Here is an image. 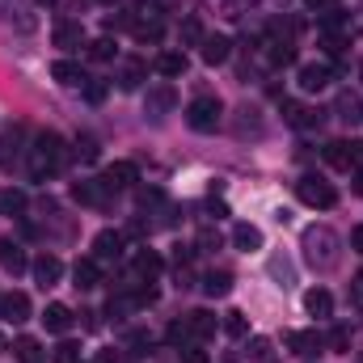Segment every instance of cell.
<instances>
[{"instance_id":"obj_1","label":"cell","mask_w":363,"mask_h":363,"mask_svg":"<svg viewBox=\"0 0 363 363\" xmlns=\"http://www.w3.org/2000/svg\"><path fill=\"white\" fill-rule=\"evenodd\" d=\"M300 250H304V262H308L313 271H334V267H338V250H342V241H338L334 228L313 224V228H304Z\"/></svg>"},{"instance_id":"obj_2","label":"cell","mask_w":363,"mask_h":363,"mask_svg":"<svg viewBox=\"0 0 363 363\" xmlns=\"http://www.w3.org/2000/svg\"><path fill=\"white\" fill-rule=\"evenodd\" d=\"M60 165H64V140L55 131H43L34 140V148H30V174L43 182L51 174H60Z\"/></svg>"},{"instance_id":"obj_3","label":"cell","mask_w":363,"mask_h":363,"mask_svg":"<svg viewBox=\"0 0 363 363\" xmlns=\"http://www.w3.org/2000/svg\"><path fill=\"white\" fill-rule=\"evenodd\" d=\"M296 194H300L304 207H321V211H330V207L338 203V190L325 178H317V174H304V178L296 182Z\"/></svg>"},{"instance_id":"obj_4","label":"cell","mask_w":363,"mask_h":363,"mask_svg":"<svg viewBox=\"0 0 363 363\" xmlns=\"http://www.w3.org/2000/svg\"><path fill=\"white\" fill-rule=\"evenodd\" d=\"M220 114H224L220 97H194V101L186 106V123H190L194 131H216V127H220Z\"/></svg>"},{"instance_id":"obj_5","label":"cell","mask_w":363,"mask_h":363,"mask_svg":"<svg viewBox=\"0 0 363 363\" xmlns=\"http://www.w3.org/2000/svg\"><path fill=\"white\" fill-rule=\"evenodd\" d=\"M325 161H330L334 169L351 174L363 161V144H355V140H334V144H325Z\"/></svg>"},{"instance_id":"obj_6","label":"cell","mask_w":363,"mask_h":363,"mask_svg":"<svg viewBox=\"0 0 363 363\" xmlns=\"http://www.w3.org/2000/svg\"><path fill=\"white\" fill-rule=\"evenodd\" d=\"M123 250H127V237L114 233V228H106V233L93 237V258H97V262H118Z\"/></svg>"},{"instance_id":"obj_7","label":"cell","mask_w":363,"mask_h":363,"mask_svg":"<svg viewBox=\"0 0 363 363\" xmlns=\"http://www.w3.org/2000/svg\"><path fill=\"white\" fill-rule=\"evenodd\" d=\"M72 199L77 203H85V207H106L110 203V186L97 178V182H77L72 186Z\"/></svg>"},{"instance_id":"obj_8","label":"cell","mask_w":363,"mask_h":363,"mask_svg":"<svg viewBox=\"0 0 363 363\" xmlns=\"http://www.w3.org/2000/svg\"><path fill=\"white\" fill-rule=\"evenodd\" d=\"M101 182H106L110 190H131V186L140 182V169H135L131 161H114V165H106V178Z\"/></svg>"},{"instance_id":"obj_9","label":"cell","mask_w":363,"mask_h":363,"mask_svg":"<svg viewBox=\"0 0 363 363\" xmlns=\"http://www.w3.org/2000/svg\"><path fill=\"white\" fill-rule=\"evenodd\" d=\"M330 81H334V68L330 64H304L300 68V89L304 93H321Z\"/></svg>"},{"instance_id":"obj_10","label":"cell","mask_w":363,"mask_h":363,"mask_svg":"<svg viewBox=\"0 0 363 363\" xmlns=\"http://www.w3.org/2000/svg\"><path fill=\"white\" fill-rule=\"evenodd\" d=\"M0 317L13 321V325H21V321L30 317V296H26V291H9V296H0Z\"/></svg>"},{"instance_id":"obj_11","label":"cell","mask_w":363,"mask_h":363,"mask_svg":"<svg viewBox=\"0 0 363 363\" xmlns=\"http://www.w3.org/2000/svg\"><path fill=\"white\" fill-rule=\"evenodd\" d=\"M283 118H287V127H296V131H308V127L321 123V114L308 110V106H300V101H283Z\"/></svg>"},{"instance_id":"obj_12","label":"cell","mask_w":363,"mask_h":363,"mask_svg":"<svg viewBox=\"0 0 363 363\" xmlns=\"http://www.w3.org/2000/svg\"><path fill=\"white\" fill-rule=\"evenodd\" d=\"M131 267H135V274H140L144 283H152L157 274L165 271V262H161V254H157V250H148V245H144V250H135V258H131Z\"/></svg>"},{"instance_id":"obj_13","label":"cell","mask_w":363,"mask_h":363,"mask_svg":"<svg viewBox=\"0 0 363 363\" xmlns=\"http://www.w3.org/2000/svg\"><path fill=\"white\" fill-rule=\"evenodd\" d=\"M30 271H34V279H38L43 287H51V283H60V274H64V262H60L55 254H38V258L30 262Z\"/></svg>"},{"instance_id":"obj_14","label":"cell","mask_w":363,"mask_h":363,"mask_svg":"<svg viewBox=\"0 0 363 363\" xmlns=\"http://www.w3.org/2000/svg\"><path fill=\"white\" fill-rule=\"evenodd\" d=\"M55 47H64V51L85 47V26L81 21H55Z\"/></svg>"},{"instance_id":"obj_15","label":"cell","mask_w":363,"mask_h":363,"mask_svg":"<svg viewBox=\"0 0 363 363\" xmlns=\"http://www.w3.org/2000/svg\"><path fill=\"white\" fill-rule=\"evenodd\" d=\"M199 47H203V51H199V55H203V64H211V68H216V64H224V60H228V47H233V43H228L224 34H203V43H199Z\"/></svg>"},{"instance_id":"obj_16","label":"cell","mask_w":363,"mask_h":363,"mask_svg":"<svg viewBox=\"0 0 363 363\" xmlns=\"http://www.w3.org/2000/svg\"><path fill=\"white\" fill-rule=\"evenodd\" d=\"M304 313H308V317H330V313H334V296H330L325 287H308V291H304Z\"/></svg>"},{"instance_id":"obj_17","label":"cell","mask_w":363,"mask_h":363,"mask_svg":"<svg viewBox=\"0 0 363 363\" xmlns=\"http://www.w3.org/2000/svg\"><path fill=\"white\" fill-rule=\"evenodd\" d=\"M287 351H296V355H317V351H321V334H317V330H291V334H287Z\"/></svg>"},{"instance_id":"obj_18","label":"cell","mask_w":363,"mask_h":363,"mask_svg":"<svg viewBox=\"0 0 363 363\" xmlns=\"http://www.w3.org/2000/svg\"><path fill=\"white\" fill-rule=\"evenodd\" d=\"M174 101H178V97H174V85H157V89H148V97H144V110L161 118V114L174 110Z\"/></svg>"},{"instance_id":"obj_19","label":"cell","mask_w":363,"mask_h":363,"mask_svg":"<svg viewBox=\"0 0 363 363\" xmlns=\"http://www.w3.org/2000/svg\"><path fill=\"white\" fill-rule=\"evenodd\" d=\"M26 207H30V194L21 186H4L0 190V216H26Z\"/></svg>"},{"instance_id":"obj_20","label":"cell","mask_w":363,"mask_h":363,"mask_svg":"<svg viewBox=\"0 0 363 363\" xmlns=\"http://www.w3.org/2000/svg\"><path fill=\"white\" fill-rule=\"evenodd\" d=\"M72 279H77V287H81V291H93V287L101 283V267H97V258H77Z\"/></svg>"},{"instance_id":"obj_21","label":"cell","mask_w":363,"mask_h":363,"mask_svg":"<svg viewBox=\"0 0 363 363\" xmlns=\"http://www.w3.org/2000/svg\"><path fill=\"white\" fill-rule=\"evenodd\" d=\"M0 267L9 274H21L30 267V258H26V250H21L17 241H0Z\"/></svg>"},{"instance_id":"obj_22","label":"cell","mask_w":363,"mask_h":363,"mask_svg":"<svg viewBox=\"0 0 363 363\" xmlns=\"http://www.w3.org/2000/svg\"><path fill=\"white\" fill-rule=\"evenodd\" d=\"M233 245H237L241 254L262 250V228H258V224H237V228H233Z\"/></svg>"},{"instance_id":"obj_23","label":"cell","mask_w":363,"mask_h":363,"mask_svg":"<svg viewBox=\"0 0 363 363\" xmlns=\"http://www.w3.org/2000/svg\"><path fill=\"white\" fill-rule=\"evenodd\" d=\"M186 330H190V342H207V338L216 334V317L199 308V313H190V317H186Z\"/></svg>"},{"instance_id":"obj_24","label":"cell","mask_w":363,"mask_h":363,"mask_svg":"<svg viewBox=\"0 0 363 363\" xmlns=\"http://www.w3.org/2000/svg\"><path fill=\"white\" fill-rule=\"evenodd\" d=\"M43 325H47L51 334H68V325H72V308H68V304H47Z\"/></svg>"},{"instance_id":"obj_25","label":"cell","mask_w":363,"mask_h":363,"mask_svg":"<svg viewBox=\"0 0 363 363\" xmlns=\"http://www.w3.org/2000/svg\"><path fill=\"white\" fill-rule=\"evenodd\" d=\"M144 81H148V64H144V60H127L123 72H118V85H123V89H140Z\"/></svg>"},{"instance_id":"obj_26","label":"cell","mask_w":363,"mask_h":363,"mask_svg":"<svg viewBox=\"0 0 363 363\" xmlns=\"http://www.w3.org/2000/svg\"><path fill=\"white\" fill-rule=\"evenodd\" d=\"M51 77H55L60 85H85V72H81V64H72V60H55Z\"/></svg>"},{"instance_id":"obj_27","label":"cell","mask_w":363,"mask_h":363,"mask_svg":"<svg viewBox=\"0 0 363 363\" xmlns=\"http://www.w3.org/2000/svg\"><path fill=\"white\" fill-rule=\"evenodd\" d=\"M267 47H271L267 55H271L274 68H287V64H296V47H291V38H271Z\"/></svg>"},{"instance_id":"obj_28","label":"cell","mask_w":363,"mask_h":363,"mask_svg":"<svg viewBox=\"0 0 363 363\" xmlns=\"http://www.w3.org/2000/svg\"><path fill=\"white\" fill-rule=\"evenodd\" d=\"M203 291H207V296H228V291H233V274L228 271H207L203 274Z\"/></svg>"},{"instance_id":"obj_29","label":"cell","mask_w":363,"mask_h":363,"mask_svg":"<svg viewBox=\"0 0 363 363\" xmlns=\"http://www.w3.org/2000/svg\"><path fill=\"white\" fill-rule=\"evenodd\" d=\"M157 72H161V77H182V72H186V55H182V51H161V55H157Z\"/></svg>"},{"instance_id":"obj_30","label":"cell","mask_w":363,"mask_h":363,"mask_svg":"<svg viewBox=\"0 0 363 363\" xmlns=\"http://www.w3.org/2000/svg\"><path fill=\"white\" fill-rule=\"evenodd\" d=\"M13 351H17V363H43V359H47L38 338H17V342H13Z\"/></svg>"},{"instance_id":"obj_31","label":"cell","mask_w":363,"mask_h":363,"mask_svg":"<svg viewBox=\"0 0 363 363\" xmlns=\"http://www.w3.org/2000/svg\"><path fill=\"white\" fill-rule=\"evenodd\" d=\"M131 30H135L140 43H157V38H161V21H157V17H148V21L140 17V21H131Z\"/></svg>"},{"instance_id":"obj_32","label":"cell","mask_w":363,"mask_h":363,"mask_svg":"<svg viewBox=\"0 0 363 363\" xmlns=\"http://www.w3.org/2000/svg\"><path fill=\"white\" fill-rule=\"evenodd\" d=\"M321 30H325V34H342V30H347V17H342V9H334V4H330V9L321 13Z\"/></svg>"},{"instance_id":"obj_33","label":"cell","mask_w":363,"mask_h":363,"mask_svg":"<svg viewBox=\"0 0 363 363\" xmlns=\"http://www.w3.org/2000/svg\"><path fill=\"white\" fill-rule=\"evenodd\" d=\"M182 43H186V47H199V43H203V26H199V17H186V21H182Z\"/></svg>"},{"instance_id":"obj_34","label":"cell","mask_w":363,"mask_h":363,"mask_svg":"<svg viewBox=\"0 0 363 363\" xmlns=\"http://www.w3.org/2000/svg\"><path fill=\"white\" fill-rule=\"evenodd\" d=\"M85 47H89V60H101V64L114 60V43H110V38H93V43H85Z\"/></svg>"},{"instance_id":"obj_35","label":"cell","mask_w":363,"mask_h":363,"mask_svg":"<svg viewBox=\"0 0 363 363\" xmlns=\"http://www.w3.org/2000/svg\"><path fill=\"white\" fill-rule=\"evenodd\" d=\"M245 330H250L245 313H228V317H224V334H233V338H245Z\"/></svg>"},{"instance_id":"obj_36","label":"cell","mask_w":363,"mask_h":363,"mask_svg":"<svg viewBox=\"0 0 363 363\" xmlns=\"http://www.w3.org/2000/svg\"><path fill=\"white\" fill-rule=\"evenodd\" d=\"M330 347H334V351H351V330H347V325H334V330H330Z\"/></svg>"},{"instance_id":"obj_37","label":"cell","mask_w":363,"mask_h":363,"mask_svg":"<svg viewBox=\"0 0 363 363\" xmlns=\"http://www.w3.org/2000/svg\"><path fill=\"white\" fill-rule=\"evenodd\" d=\"M55 363H81V347L77 342H60L55 347Z\"/></svg>"},{"instance_id":"obj_38","label":"cell","mask_w":363,"mask_h":363,"mask_svg":"<svg viewBox=\"0 0 363 363\" xmlns=\"http://www.w3.org/2000/svg\"><path fill=\"white\" fill-rule=\"evenodd\" d=\"M271 274L279 279V287H291V267L283 258H271Z\"/></svg>"},{"instance_id":"obj_39","label":"cell","mask_w":363,"mask_h":363,"mask_svg":"<svg viewBox=\"0 0 363 363\" xmlns=\"http://www.w3.org/2000/svg\"><path fill=\"white\" fill-rule=\"evenodd\" d=\"M77 157H81V161H97V140H89V135L77 140Z\"/></svg>"},{"instance_id":"obj_40","label":"cell","mask_w":363,"mask_h":363,"mask_svg":"<svg viewBox=\"0 0 363 363\" xmlns=\"http://www.w3.org/2000/svg\"><path fill=\"white\" fill-rule=\"evenodd\" d=\"M135 199H140V207H148V203H161L165 194H161L157 186H140V190H135Z\"/></svg>"},{"instance_id":"obj_41","label":"cell","mask_w":363,"mask_h":363,"mask_svg":"<svg viewBox=\"0 0 363 363\" xmlns=\"http://www.w3.org/2000/svg\"><path fill=\"white\" fill-rule=\"evenodd\" d=\"M254 359L271 363V342H267V338H254Z\"/></svg>"},{"instance_id":"obj_42","label":"cell","mask_w":363,"mask_h":363,"mask_svg":"<svg viewBox=\"0 0 363 363\" xmlns=\"http://www.w3.org/2000/svg\"><path fill=\"white\" fill-rule=\"evenodd\" d=\"M85 97H89V101H101V97H106V85H101V81H85Z\"/></svg>"},{"instance_id":"obj_43","label":"cell","mask_w":363,"mask_h":363,"mask_svg":"<svg viewBox=\"0 0 363 363\" xmlns=\"http://www.w3.org/2000/svg\"><path fill=\"white\" fill-rule=\"evenodd\" d=\"M351 300H355V304L363 308V271L355 274V283H351Z\"/></svg>"},{"instance_id":"obj_44","label":"cell","mask_w":363,"mask_h":363,"mask_svg":"<svg viewBox=\"0 0 363 363\" xmlns=\"http://www.w3.org/2000/svg\"><path fill=\"white\" fill-rule=\"evenodd\" d=\"M186 363H207V355L199 351V342H190V347H186Z\"/></svg>"},{"instance_id":"obj_45","label":"cell","mask_w":363,"mask_h":363,"mask_svg":"<svg viewBox=\"0 0 363 363\" xmlns=\"http://www.w3.org/2000/svg\"><path fill=\"white\" fill-rule=\"evenodd\" d=\"M351 245H355V250H359V254H363V224H359V228H355V233H351Z\"/></svg>"},{"instance_id":"obj_46","label":"cell","mask_w":363,"mask_h":363,"mask_svg":"<svg viewBox=\"0 0 363 363\" xmlns=\"http://www.w3.org/2000/svg\"><path fill=\"white\" fill-rule=\"evenodd\" d=\"M97 363H118V355H114V351H101V359Z\"/></svg>"},{"instance_id":"obj_47","label":"cell","mask_w":363,"mask_h":363,"mask_svg":"<svg viewBox=\"0 0 363 363\" xmlns=\"http://www.w3.org/2000/svg\"><path fill=\"white\" fill-rule=\"evenodd\" d=\"M308 4H313V9H330L334 0H308Z\"/></svg>"},{"instance_id":"obj_48","label":"cell","mask_w":363,"mask_h":363,"mask_svg":"<svg viewBox=\"0 0 363 363\" xmlns=\"http://www.w3.org/2000/svg\"><path fill=\"white\" fill-rule=\"evenodd\" d=\"M355 194H363V169L355 174Z\"/></svg>"},{"instance_id":"obj_49","label":"cell","mask_w":363,"mask_h":363,"mask_svg":"<svg viewBox=\"0 0 363 363\" xmlns=\"http://www.w3.org/2000/svg\"><path fill=\"white\" fill-rule=\"evenodd\" d=\"M4 347H9V342H4V334H0V351H4Z\"/></svg>"},{"instance_id":"obj_50","label":"cell","mask_w":363,"mask_h":363,"mask_svg":"<svg viewBox=\"0 0 363 363\" xmlns=\"http://www.w3.org/2000/svg\"><path fill=\"white\" fill-rule=\"evenodd\" d=\"M38 4H51V0H38Z\"/></svg>"},{"instance_id":"obj_51","label":"cell","mask_w":363,"mask_h":363,"mask_svg":"<svg viewBox=\"0 0 363 363\" xmlns=\"http://www.w3.org/2000/svg\"><path fill=\"white\" fill-rule=\"evenodd\" d=\"M101 4H114V0H101Z\"/></svg>"},{"instance_id":"obj_52","label":"cell","mask_w":363,"mask_h":363,"mask_svg":"<svg viewBox=\"0 0 363 363\" xmlns=\"http://www.w3.org/2000/svg\"><path fill=\"white\" fill-rule=\"evenodd\" d=\"M359 110H363V106H359Z\"/></svg>"}]
</instances>
